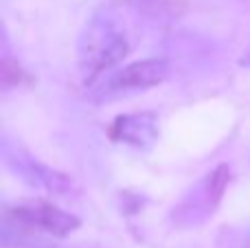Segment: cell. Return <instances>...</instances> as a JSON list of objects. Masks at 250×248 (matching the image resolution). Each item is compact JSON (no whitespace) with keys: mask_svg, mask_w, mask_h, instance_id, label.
<instances>
[{"mask_svg":"<svg viewBox=\"0 0 250 248\" xmlns=\"http://www.w3.org/2000/svg\"><path fill=\"white\" fill-rule=\"evenodd\" d=\"M4 161L7 165L24 180L31 187L44 189L48 193H57V196H68L75 189L73 178H68L66 174L48 167L46 163L38 161L35 156H31L26 149H22L20 145H4Z\"/></svg>","mask_w":250,"mask_h":248,"instance_id":"cell-3","label":"cell"},{"mask_svg":"<svg viewBox=\"0 0 250 248\" xmlns=\"http://www.w3.org/2000/svg\"><path fill=\"white\" fill-rule=\"evenodd\" d=\"M110 136L114 141L134 145V147H149L158 136V117L154 112H136L117 117L110 127Z\"/></svg>","mask_w":250,"mask_h":248,"instance_id":"cell-5","label":"cell"},{"mask_svg":"<svg viewBox=\"0 0 250 248\" xmlns=\"http://www.w3.org/2000/svg\"><path fill=\"white\" fill-rule=\"evenodd\" d=\"M11 215L18 222L26 224L31 228H38L44 231L48 235L55 237H66L73 231L79 228V218L68 211L60 209V207L51 205V202L44 200H26L20 202L11 209Z\"/></svg>","mask_w":250,"mask_h":248,"instance_id":"cell-4","label":"cell"},{"mask_svg":"<svg viewBox=\"0 0 250 248\" xmlns=\"http://www.w3.org/2000/svg\"><path fill=\"white\" fill-rule=\"evenodd\" d=\"M239 64H242V66H246V68H250V48H248V51L242 55V60H239Z\"/></svg>","mask_w":250,"mask_h":248,"instance_id":"cell-6","label":"cell"},{"mask_svg":"<svg viewBox=\"0 0 250 248\" xmlns=\"http://www.w3.org/2000/svg\"><path fill=\"white\" fill-rule=\"evenodd\" d=\"M169 75V62L165 57H149V60L134 62L129 66H123L121 70H114L101 88L97 90V101H112L121 97L136 95V92L149 90L167 79Z\"/></svg>","mask_w":250,"mask_h":248,"instance_id":"cell-2","label":"cell"},{"mask_svg":"<svg viewBox=\"0 0 250 248\" xmlns=\"http://www.w3.org/2000/svg\"><path fill=\"white\" fill-rule=\"evenodd\" d=\"M129 48L132 44L127 33L114 20V16H95L86 24L79 40V73L83 83L90 86L92 82H97L127 55Z\"/></svg>","mask_w":250,"mask_h":248,"instance_id":"cell-1","label":"cell"}]
</instances>
